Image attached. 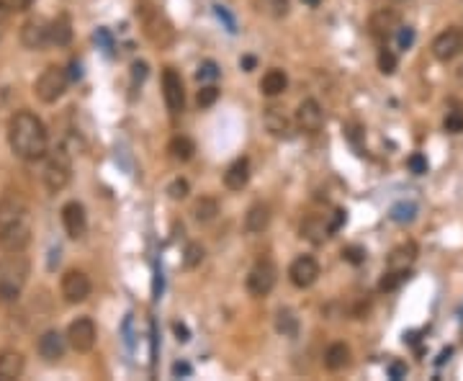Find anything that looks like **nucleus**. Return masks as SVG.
Instances as JSON below:
<instances>
[{
	"mask_svg": "<svg viewBox=\"0 0 463 381\" xmlns=\"http://www.w3.org/2000/svg\"><path fill=\"white\" fill-rule=\"evenodd\" d=\"M21 44L26 49L39 52L49 44V21L44 18H29L24 26H21Z\"/></svg>",
	"mask_w": 463,
	"mask_h": 381,
	"instance_id": "nucleus-18",
	"label": "nucleus"
},
{
	"mask_svg": "<svg viewBox=\"0 0 463 381\" xmlns=\"http://www.w3.org/2000/svg\"><path fill=\"white\" fill-rule=\"evenodd\" d=\"M262 124L278 139H288V137L294 134V121L288 119L286 111L278 109V106H268V109L262 111Z\"/></svg>",
	"mask_w": 463,
	"mask_h": 381,
	"instance_id": "nucleus-19",
	"label": "nucleus"
},
{
	"mask_svg": "<svg viewBox=\"0 0 463 381\" xmlns=\"http://www.w3.org/2000/svg\"><path fill=\"white\" fill-rule=\"evenodd\" d=\"M203 245L201 242H188L183 250V268H188V271H194V268H198L203 263Z\"/></svg>",
	"mask_w": 463,
	"mask_h": 381,
	"instance_id": "nucleus-32",
	"label": "nucleus"
},
{
	"mask_svg": "<svg viewBox=\"0 0 463 381\" xmlns=\"http://www.w3.org/2000/svg\"><path fill=\"white\" fill-rule=\"evenodd\" d=\"M136 16L142 21L144 36H147L155 47L168 49L170 44L175 42V29H173L170 18L165 16L162 10L152 8V6H142V10H136Z\"/></svg>",
	"mask_w": 463,
	"mask_h": 381,
	"instance_id": "nucleus-4",
	"label": "nucleus"
},
{
	"mask_svg": "<svg viewBox=\"0 0 463 381\" xmlns=\"http://www.w3.org/2000/svg\"><path fill=\"white\" fill-rule=\"evenodd\" d=\"M175 332H178V340H183V343L188 340V330H185L183 325H175Z\"/></svg>",
	"mask_w": 463,
	"mask_h": 381,
	"instance_id": "nucleus-50",
	"label": "nucleus"
},
{
	"mask_svg": "<svg viewBox=\"0 0 463 381\" xmlns=\"http://www.w3.org/2000/svg\"><path fill=\"white\" fill-rule=\"evenodd\" d=\"M42 180L49 194H59L70 186V180H72V155L65 144H59V147L44 155Z\"/></svg>",
	"mask_w": 463,
	"mask_h": 381,
	"instance_id": "nucleus-3",
	"label": "nucleus"
},
{
	"mask_svg": "<svg viewBox=\"0 0 463 381\" xmlns=\"http://www.w3.org/2000/svg\"><path fill=\"white\" fill-rule=\"evenodd\" d=\"M72 42V24L68 16H57L49 21V44L54 47H68Z\"/></svg>",
	"mask_w": 463,
	"mask_h": 381,
	"instance_id": "nucleus-27",
	"label": "nucleus"
},
{
	"mask_svg": "<svg viewBox=\"0 0 463 381\" xmlns=\"http://www.w3.org/2000/svg\"><path fill=\"white\" fill-rule=\"evenodd\" d=\"M65 350H68V338L59 330H47L36 340V353H39L47 364L62 361V358H65Z\"/></svg>",
	"mask_w": 463,
	"mask_h": 381,
	"instance_id": "nucleus-17",
	"label": "nucleus"
},
{
	"mask_svg": "<svg viewBox=\"0 0 463 381\" xmlns=\"http://www.w3.org/2000/svg\"><path fill=\"white\" fill-rule=\"evenodd\" d=\"M350 364V345L347 343H332L324 350V368L327 371H343Z\"/></svg>",
	"mask_w": 463,
	"mask_h": 381,
	"instance_id": "nucleus-26",
	"label": "nucleus"
},
{
	"mask_svg": "<svg viewBox=\"0 0 463 381\" xmlns=\"http://www.w3.org/2000/svg\"><path fill=\"white\" fill-rule=\"evenodd\" d=\"M10 16V6H8V0H0V26L8 21Z\"/></svg>",
	"mask_w": 463,
	"mask_h": 381,
	"instance_id": "nucleus-47",
	"label": "nucleus"
},
{
	"mask_svg": "<svg viewBox=\"0 0 463 381\" xmlns=\"http://www.w3.org/2000/svg\"><path fill=\"white\" fill-rule=\"evenodd\" d=\"M219 217V201L214 196H201L194 203V219L198 224H211V221Z\"/></svg>",
	"mask_w": 463,
	"mask_h": 381,
	"instance_id": "nucleus-28",
	"label": "nucleus"
},
{
	"mask_svg": "<svg viewBox=\"0 0 463 381\" xmlns=\"http://www.w3.org/2000/svg\"><path fill=\"white\" fill-rule=\"evenodd\" d=\"M270 224V206L268 203H253L250 209H247V214H244V232L247 235H260V232H265Z\"/></svg>",
	"mask_w": 463,
	"mask_h": 381,
	"instance_id": "nucleus-22",
	"label": "nucleus"
},
{
	"mask_svg": "<svg viewBox=\"0 0 463 381\" xmlns=\"http://www.w3.org/2000/svg\"><path fill=\"white\" fill-rule=\"evenodd\" d=\"M59 291H62V299H65L68 304H83V302H88V297H91L93 283L85 271L70 268V271H65V276H62Z\"/></svg>",
	"mask_w": 463,
	"mask_h": 381,
	"instance_id": "nucleus-7",
	"label": "nucleus"
},
{
	"mask_svg": "<svg viewBox=\"0 0 463 381\" xmlns=\"http://www.w3.org/2000/svg\"><path fill=\"white\" fill-rule=\"evenodd\" d=\"M446 132H450V134L463 132V114L461 111H453V114H448L446 116Z\"/></svg>",
	"mask_w": 463,
	"mask_h": 381,
	"instance_id": "nucleus-42",
	"label": "nucleus"
},
{
	"mask_svg": "<svg viewBox=\"0 0 463 381\" xmlns=\"http://www.w3.org/2000/svg\"><path fill=\"white\" fill-rule=\"evenodd\" d=\"M162 98H165L170 114H180L185 109V88L178 70L168 68L162 72Z\"/></svg>",
	"mask_w": 463,
	"mask_h": 381,
	"instance_id": "nucleus-10",
	"label": "nucleus"
},
{
	"mask_svg": "<svg viewBox=\"0 0 463 381\" xmlns=\"http://www.w3.org/2000/svg\"><path fill=\"white\" fill-rule=\"evenodd\" d=\"M299 235H301L304 240H309L312 245H322V242L329 238L327 219H324V217H320V214H309V217L301 221Z\"/></svg>",
	"mask_w": 463,
	"mask_h": 381,
	"instance_id": "nucleus-23",
	"label": "nucleus"
},
{
	"mask_svg": "<svg viewBox=\"0 0 463 381\" xmlns=\"http://www.w3.org/2000/svg\"><path fill=\"white\" fill-rule=\"evenodd\" d=\"M255 65H258V60H255V57H242V60H240V68H242L244 72H253Z\"/></svg>",
	"mask_w": 463,
	"mask_h": 381,
	"instance_id": "nucleus-48",
	"label": "nucleus"
},
{
	"mask_svg": "<svg viewBox=\"0 0 463 381\" xmlns=\"http://www.w3.org/2000/svg\"><path fill=\"white\" fill-rule=\"evenodd\" d=\"M62 227L68 232L70 240H83L88 232V214L80 201H68L62 206Z\"/></svg>",
	"mask_w": 463,
	"mask_h": 381,
	"instance_id": "nucleus-16",
	"label": "nucleus"
},
{
	"mask_svg": "<svg viewBox=\"0 0 463 381\" xmlns=\"http://www.w3.org/2000/svg\"><path fill=\"white\" fill-rule=\"evenodd\" d=\"M26 358L24 353H18L13 348L0 350V381H16L24 376Z\"/></svg>",
	"mask_w": 463,
	"mask_h": 381,
	"instance_id": "nucleus-20",
	"label": "nucleus"
},
{
	"mask_svg": "<svg viewBox=\"0 0 463 381\" xmlns=\"http://www.w3.org/2000/svg\"><path fill=\"white\" fill-rule=\"evenodd\" d=\"M288 279L296 288H309L320 279V263L312 255H299L294 263L288 265Z\"/></svg>",
	"mask_w": 463,
	"mask_h": 381,
	"instance_id": "nucleus-12",
	"label": "nucleus"
},
{
	"mask_svg": "<svg viewBox=\"0 0 463 381\" xmlns=\"http://www.w3.org/2000/svg\"><path fill=\"white\" fill-rule=\"evenodd\" d=\"M343 261L353 263V265H361L363 261H366V250H363L361 245H350L343 250Z\"/></svg>",
	"mask_w": 463,
	"mask_h": 381,
	"instance_id": "nucleus-40",
	"label": "nucleus"
},
{
	"mask_svg": "<svg viewBox=\"0 0 463 381\" xmlns=\"http://www.w3.org/2000/svg\"><path fill=\"white\" fill-rule=\"evenodd\" d=\"M168 153H170V157H173V160L188 162V160H191V157L196 155V142L191 139V137L178 134V137H173V139H170Z\"/></svg>",
	"mask_w": 463,
	"mask_h": 381,
	"instance_id": "nucleus-29",
	"label": "nucleus"
},
{
	"mask_svg": "<svg viewBox=\"0 0 463 381\" xmlns=\"http://www.w3.org/2000/svg\"><path fill=\"white\" fill-rule=\"evenodd\" d=\"M347 219V212L345 209H335V212L329 214V219H327V229H329V235H335L337 229L345 224Z\"/></svg>",
	"mask_w": 463,
	"mask_h": 381,
	"instance_id": "nucleus-41",
	"label": "nucleus"
},
{
	"mask_svg": "<svg viewBox=\"0 0 463 381\" xmlns=\"http://www.w3.org/2000/svg\"><path fill=\"white\" fill-rule=\"evenodd\" d=\"M407 279H409V271H391V268H386L384 279L379 281V288L381 291H394V288L402 286Z\"/></svg>",
	"mask_w": 463,
	"mask_h": 381,
	"instance_id": "nucleus-33",
	"label": "nucleus"
},
{
	"mask_svg": "<svg viewBox=\"0 0 463 381\" xmlns=\"http://www.w3.org/2000/svg\"><path fill=\"white\" fill-rule=\"evenodd\" d=\"M399 26H402V16L394 8H379L368 21V34L379 42H386L396 34Z\"/></svg>",
	"mask_w": 463,
	"mask_h": 381,
	"instance_id": "nucleus-15",
	"label": "nucleus"
},
{
	"mask_svg": "<svg viewBox=\"0 0 463 381\" xmlns=\"http://www.w3.org/2000/svg\"><path fill=\"white\" fill-rule=\"evenodd\" d=\"M407 165H409V170H412L414 176H422V173H427V157L420 153H414L409 160H407Z\"/></svg>",
	"mask_w": 463,
	"mask_h": 381,
	"instance_id": "nucleus-43",
	"label": "nucleus"
},
{
	"mask_svg": "<svg viewBox=\"0 0 463 381\" xmlns=\"http://www.w3.org/2000/svg\"><path fill=\"white\" fill-rule=\"evenodd\" d=\"M144 77H147V62H134L132 65V80L136 83H144Z\"/></svg>",
	"mask_w": 463,
	"mask_h": 381,
	"instance_id": "nucleus-45",
	"label": "nucleus"
},
{
	"mask_svg": "<svg viewBox=\"0 0 463 381\" xmlns=\"http://www.w3.org/2000/svg\"><path fill=\"white\" fill-rule=\"evenodd\" d=\"M68 345L77 353H91L95 348V340H98V330H95V322L91 317H77V320L70 322L68 327Z\"/></svg>",
	"mask_w": 463,
	"mask_h": 381,
	"instance_id": "nucleus-8",
	"label": "nucleus"
},
{
	"mask_svg": "<svg viewBox=\"0 0 463 381\" xmlns=\"http://www.w3.org/2000/svg\"><path fill=\"white\" fill-rule=\"evenodd\" d=\"M219 77V65L214 60H206L198 65V72H196V80L198 83H214Z\"/></svg>",
	"mask_w": 463,
	"mask_h": 381,
	"instance_id": "nucleus-36",
	"label": "nucleus"
},
{
	"mask_svg": "<svg viewBox=\"0 0 463 381\" xmlns=\"http://www.w3.org/2000/svg\"><path fill=\"white\" fill-rule=\"evenodd\" d=\"M301 3H304V6H309V8H317L322 0H301Z\"/></svg>",
	"mask_w": 463,
	"mask_h": 381,
	"instance_id": "nucleus-51",
	"label": "nucleus"
},
{
	"mask_svg": "<svg viewBox=\"0 0 463 381\" xmlns=\"http://www.w3.org/2000/svg\"><path fill=\"white\" fill-rule=\"evenodd\" d=\"M8 144L10 153L16 155L18 160H44V155L49 153V132L36 114L16 111L8 121Z\"/></svg>",
	"mask_w": 463,
	"mask_h": 381,
	"instance_id": "nucleus-1",
	"label": "nucleus"
},
{
	"mask_svg": "<svg viewBox=\"0 0 463 381\" xmlns=\"http://www.w3.org/2000/svg\"><path fill=\"white\" fill-rule=\"evenodd\" d=\"M396 42H399V49H409L414 44V29L412 26H399L396 29Z\"/></svg>",
	"mask_w": 463,
	"mask_h": 381,
	"instance_id": "nucleus-39",
	"label": "nucleus"
},
{
	"mask_svg": "<svg viewBox=\"0 0 463 381\" xmlns=\"http://www.w3.org/2000/svg\"><path fill=\"white\" fill-rule=\"evenodd\" d=\"M288 88V75L283 72V70H268L265 75H262L260 80V93L268 95V98H276V95H281L283 91Z\"/></svg>",
	"mask_w": 463,
	"mask_h": 381,
	"instance_id": "nucleus-25",
	"label": "nucleus"
},
{
	"mask_svg": "<svg viewBox=\"0 0 463 381\" xmlns=\"http://www.w3.org/2000/svg\"><path fill=\"white\" fill-rule=\"evenodd\" d=\"M414 261H417V245L414 242H402V245H396L391 250L386 268H391V271H409V265Z\"/></svg>",
	"mask_w": 463,
	"mask_h": 381,
	"instance_id": "nucleus-24",
	"label": "nucleus"
},
{
	"mask_svg": "<svg viewBox=\"0 0 463 381\" xmlns=\"http://www.w3.org/2000/svg\"><path fill=\"white\" fill-rule=\"evenodd\" d=\"M29 273H31V263L24 253H6V258H0V302L3 304L18 302L29 281Z\"/></svg>",
	"mask_w": 463,
	"mask_h": 381,
	"instance_id": "nucleus-2",
	"label": "nucleus"
},
{
	"mask_svg": "<svg viewBox=\"0 0 463 381\" xmlns=\"http://www.w3.org/2000/svg\"><path fill=\"white\" fill-rule=\"evenodd\" d=\"M173 373H175V376H188V373H191V366H188V364H175V366H173Z\"/></svg>",
	"mask_w": 463,
	"mask_h": 381,
	"instance_id": "nucleus-49",
	"label": "nucleus"
},
{
	"mask_svg": "<svg viewBox=\"0 0 463 381\" xmlns=\"http://www.w3.org/2000/svg\"><path fill=\"white\" fill-rule=\"evenodd\" d=\"M217 101H219V88H217V85H203L201 91L196 93V103H198V109H211Z\"/></svg>",
	"mask_w": 463,
	"mask_h": 381,
	"instance_id": "nucleus-34",
	"label": "nucleus"
},
{
	"mask_svg": "<svg viewBox=\"0 0 463 381\" xmlns=\"http://www.w3.org/2000/svg\"><path fill=\"white\" fill-rule=\"evenodd\" d=\"M68 85H70V75L65 68H57V65H49V68L42 70V75L36 77L34 83V95L42 103L52 106L57 103L62 95L68 93Z\"/></svg>",
	"mask_w": 463,
	"mask_h": 381,
	"instance_id": "nucleus-5",
	"label": "nucleus"
},
{
	"mask_svg": "<svg viewBox=\"0 0 463 381\" xmlns=\"http://www.w3.org/2000/svg\"><path fill=\"white\" fill-rule=\"evenodd\" d=\"M276 330L283 338H296L299 335V317L291 309H278L276 314Z\"/></svg>",
	"mask_w": 463,
	"mask_h": 381,
	"instance_id": "nucleus-30",
	"label": "nucleus"
},
{
	"mask_svg": "<svg viewBox=\"0 0 463 381\" xmlns=\"http://www.w3.org/2000/svg\"><path fill=\"white\" fill-rule=\"evenodd\" d=\"M262 6V13H268V16H273V18H283V16H288V8H291V3L288 0H262L260 3Z\"/></svg>",
	"mask_w": 463,
	"mask_h": 381,
	"instance_id": "nucleus-35",
	"label": "nucleus"
},
{
	"mask_svg": "<svg viewBox=\"0 0 463 381\" xmlns=\"http://www.w3.org/2000/svg\"><path fill=\"white\" fill-rule=\"evenodd\" d=\"M188 194H191V183H188L185 178H175L168 186V196L173 199V201H183Z\"/></svg>",
	"mask_w": 463,
	"mask_h": 381,
	"instance_id": "nucleus-38",
	"label": "nucleus"
},
{
	"mask_svg": "<svg viewBox=\"0 0 463 381\" xmlns=\"http://www.w3.org/2000/svg\"><path fill=\"white\" fill-rule=\"evenodd\" d=\"M386 371H389V376H391V379H405L407 373H409V368H407L405 361H391Z\"/></svg>",
	"mask_w": 463,
	"mask_h": 381,
	"instance_id": "nucleus-44",
	"label": "nucleus"
},
{
	"mask_svg": "<svg viewBox=\"0 0 463 381\" xmlns=\"http://www.w3.org/2000/svg\"><path fill=\"white\" fill-rule=\"evenodd\" d=\"M414 217H417V203L414 201H399L391 209V219L399 221V224H409V221H414Z\"/></svg>",
	"mask_w": 463,
	"mask_h": 381,
	"instance_id": "nucleus-31",
	"label": "nucleus"
},
{
	"mask_svg": "<svg viewBox=\"0 0 463 381\" xmlns=\"http://www.w3.org/2000/svg\"><path fill=\"white\" fill-rule=\"evenodd\" d=\"M294 124L301 129V132H306V134H317V132L324 127V111H322L320 101L304 98V101L299 103V109H296Z\"/></svg>",
	"mask_w": 463,
	"mask_h": 381,
	"instance_id": "nucleus-13",
	"label": "nucleus"
},
{
	"mask_svg": "<svg viewBox=\"0 0 463 381\" xmlns=\"http://www.w3.org/2000/svg\"><path fill=\"white\" fill-rule=\"evenodd\" d=\"M379 70L384 75H394L396 72V54L389 49V47H384V49L379 52Z\"/></svg>",
	"mask_w": 463,
	"mask_h": 381,
	"instance_id": "nucleus-37",
	"label": "nucleus"
},
{
	"mask_svg": "<svg viewBox=\"0 0 463 381\" xmlns=\"http://www.w3.org/2000/svg\"><path fill=\"white\" fill-rule=\"evenodd\" d=\"M10 10H29L34 6V0H8Z\"/></svg>",
	"mask_w": 463,
	"mask_h": 381,
	"instance_id": "nucleus-46",
	"label": "nucleus"
},
{
	"mask_svg": "<svg viewBox=\"0 0 463 381\" xmlns=\"http://www.w3.org/2000/svg\"><path fill=\"white\" fill-rule=\"evenodd\" d=\"M276 281H278L276 263L270 261V258H260V261L250 268V273H247L244 286H247V294H250V297L262 299V297H268L270 291L276 288Z\"/></svg>",
	"mask_w": 463,
	"mask_h": 381,
	"instance_id": "nucleus-6",
	"label": "nucleus"
},
{
	"mask_svg": "<svg viewBox=\"0 0 463 381\" xmlns=\"http://www.w3.org/2000/svg\"><path fill=\"white\" fill-rule=\"evenodd\" d=\"M18 221H29V201L18 191H6L0 196V229Z\"/></svg>",
	"mask_w": 463,
	"mask_h": 381,
	"instance_id": "nucleus-9",
	"label": "nucleus"
},
{
	"mask_svg": "<svg viewBox=\"0 0 463 381\" xmlns=\"http://www.w3.org/2000/svg\"><path fill=\"white\" fill-rule=\"evenodd\" d=\"M31 242V221H18L0 229V250L3 253H24Z\"/></svg>",
	"mask_w": 463,
	"mask_h": 381,
	"instance_id": "nucleus-14",
	"label": "nucleus"
},
{
	"mask_svg": "<svg viewBox=\"0 0 463 381\" xmlns=\"http://www.w3.org/2000/svg\"><path fill=\"white\" fill-rule=\"evenodd\" d=\"M247 183H250V160L247 157H237L224 170V186L229 191H242Z\"/></svg>",
	"mask_w": 463,
	"mask_h": 381,
	"instance_id": "nucleus-21",
	"label": "nucleus"
},
{
	"mask_svg": "<svg viewBox=\"0 0 463 381\" xmlns=\"http://www.w3.org/2000/svg\"><path fill=\"white\" fill-rule=\"evenodd\" d=\"M463 49V31L461 29H446V31H440L435 39H432V57L440 62H450L453 57H458Z\"/></svg>",
	"mask_w": 463,
	"mask_h": 381,
	"instance_id": "nucleus-11",
	"label": "nucleus"
}]
</instances>
